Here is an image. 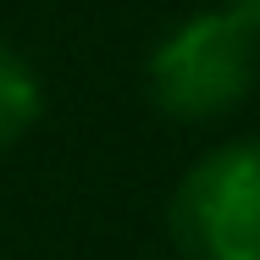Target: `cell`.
Returning <instances> with one entry per match:
<instances>
[{
  "instance_id": "6da1fadb",
  "label": "cell",
  "mask_w": 260,
  "mask_h": 260,
  "mask_svg": "<svg viewBox=\"0 0 260 260\" xmlns=\"http://www.w3.org/2000/svg\"><path fill=\"white\" fill-rule=\"evenodd\" d=\"M260 67V11L216 6L172 28L150 55V94L166 116L210 122L249 94Z\"/></svg>"
},
{
  "instance_id": "3957f363",
  "label": "cell",
  "mask_w": 260,
  "mask_h": 260,
  "mask_svg": "<svg viewBox=\"0 0 260 260\" xmlns=\"http://www.w3.org/2000/svg\"><path fill=\"white\" fill-rule=\"evenodd\" d=\"M39 78L17 50H0V150L17 144L34 122H39Z\"/></svg>"
},
{
  "instance_id": "7a4b0ae2",
  "label": "cell",
  "mask_w": 260,
  "mask_h": 260,
  "mask_svg": "<svg viewBox=\"0 0 260 260\" xmlns=\"http://www.w3.org/2000/svg\"><path fill=\"white\" fill-rule=\"evenodd\" d=\"M172 233L194 260H260V139L210 150L183 177Z\"/></svg>"
},
{
  "instance_id": "277c9868",
  "label": "cell",
  "mask_w": 260,
  "mask_h": 260,
  "mask_svg": "<svg viewBox=\"0 0 260 260\" xmlns=\"http://www.w3.org/2000/svg\"><path fill=\"white\" fill-rule=\"evenodd\" d=\"M221 6H238V11H260V0H221Z\"/></svg>"
}]
</instances>
